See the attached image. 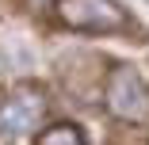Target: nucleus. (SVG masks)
Here are the masks:
<instances>
[{"instance_id":"6","label":"nucleus","mask_w":149,"mask_h":145,"mask_svg":"<svg viewBox=\"0 0 149 145\" xmlns=\"http://www.w3.org/2000/svg\"><path fill=\"white\" fill-rule=\"evenodd\" d=\"M0 80H4V61H0Z\"/></svg>"},{"instance_id":"1","label":"nucleus","mask_w":149,"mask_h":145,"mask_svg":"<svg viewBox=\"0 0 149 145\" xmlns=\"http://www.w3.org/2000/svg\"><path fill=\"white\" fill-rule=\"evenodd\" d=\"M57 23L69 31H88V35H115L130 31V15L115 0H57Z\"/></svg>"},{"instance_id":"5","label":"nucleus","mask_w":149,"mask_h":145,"mask_svg":"<svg viewBox=\"0 0 149 145\" xmlns=\"http://www.w3.org/2000/svg\"><path fill=\"white\" fill-rule=\"evenodd\" d=\"M27 8H42V4H50V0H23Z\"/></svg>"},{"instance_id":"4","label":"nucleus","mask_w":149,"mask_h":145,"mask_svg":"<svg viewBox=\"0 0 149 145\" xmlns=\"http://www.w3.org/2000/svg\"><path fill=\"white\" fill-rule=\"evenodd\" d=\"M35 145H88V141H84V130H80V126H73V122H57V126L42 130V137H38Z\"/></svg>"},{"instance_id":"3","label":"nucleus","mask_w":149,"mask_h":145,"mask_svg":"<svg viewBox=\"0 0 149 145\" xmlns=\"http://www.w3.org/2000/svg\"><path fill=\"white\" fill-rule=\"evenodd\" d=\"M46 114V92L42 84L35 80H23L4 96L0 103V134L4 137H19V134H31Z\"/></svg>"},{"instance_id":"2","label":"nucleus","mask_w":149,"mask_h":145,"mask_svg":"<svg viewBox=\"0 0 149 145\" xmlns=\"http://www.w3.org/2000/svg\"><path fill=\"white\" fill-rule=\"evenodd\" d=\"M103 103L118 122H145L149 119V92L130 65H115L103 80Z\"/></svg>"}]
</instances>
